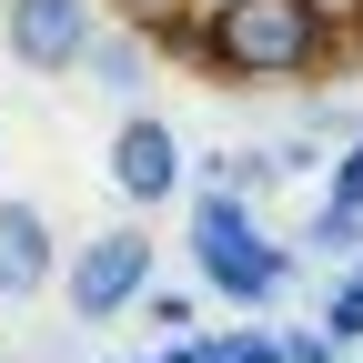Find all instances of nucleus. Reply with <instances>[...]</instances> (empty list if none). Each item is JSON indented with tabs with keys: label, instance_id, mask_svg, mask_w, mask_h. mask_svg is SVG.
<instances>
[{
	"label": "nucleus",
	"instance_id": "12",
	"mask_svg": "<svg viewBox=\"0 0 363 363\" xmlns=\"http://www.w3.org/2000/svg\"><path fill=\"white\" fill-rule=\"evenodd\" d=\"M313 11H323L333 30H353V21H363V0H313Z\"/></svg>",
	"mask_w": 363,
	"mask_h": 363
},
{
	"label": "nucleus",
	"instance_id": "7",
	"mask_svg": "<svg viewBox=\"0 0 363 363\" xmlns=\"http://www.w3.org/2000/svg\"><path fill=\"white\" fill-rule=\"evenodd\" d=\"M81 71L101 81V91H142V81H152V51H142V30H91Z\"/></svg>",
	"mask_w": 363,
	"mask_h": 363
},
{
	"label": "nucleus",
	"instance_id": "3",
	"mask_svg": "<svg viewBox=\"0 0 363 363\" xmlns=\"http://www.w3.org/2000/svg\"><path fill=\"white\" fill-rule=\"evenodd\" d=\"M91 0H11L0 11V40H11V61L30 71V81H61V71H81V51H91Z\"/></svg>",
	"mask_w": 363,
	"mask_h": 363
},
{
	"label": "nucleus",
	"instance_id": "5",
	"mask_svg": "<svg viewBox=\"0 0 363 363\" xmlns=\"http://www.w3.org/2000/svg\"><path fill=\"white\" fill-rule=\"evenodd\" d=\"M61 283V233L40 202H0V303H40Z\"/></svg>",
	"mask_w": 363,
	"mask_h": 363
},
{
	"label": "nucleus",
	"instance_id": "4",
	"mask_svg": "<svg viewBox=\"0 0 363 363\" xmlns=\"http://www.w3.org/2000/svg\"><path fill=\"white\" fill-rule=\"evenodd\" d=\"M111 192H121V202H142V212L182 192V142H172V121L131 111V121L111 131Z\"/></svg>",
	"mask_w": 363,
	"mask_h": 363
},
{
	"label": "nucleus",
	"instance_id": "6",
	"mask_svg": "<svg viewBox=\"0 0 363 363\" xmlns=\"http://www.w3.org/2000/svg\"><path fill=\"white\" fill-rule=\"evenodd\" d=\"M202 233H212V242H202V262H212V283H222V293L262 303L272 283H283V262L252 252V233H242V212H233V202H212V212H202Z\"/></svg>",
	"mask_w": 363,
	"mask_h": 363
},
{
	"label": "nucleus",
	"instance_id": "9",
	"mask_svg": "<svg viewBox=\"0 0 363 363\" xmlns=\"http://www.w3.org/2000/svg\"><path fill=\"white\" fill-rule=\"evenodd\" d=\"M333 202H343V212H363V142L333 162Z\"/></svg>",
	"mask_w": 363,
	"mask_h": 363
},
{
	"label": "nucleus",
	"instance_id": "1",
	"mask_svg": "<svg viewBox=\"0 0 363 363\" xmlns=\"http://www.w3.org/2000/svg\"><path fill=\"white\" fill-rule=\"evenodd\" d=\"M333 21L313 11V0H212L202 21V61L222 81H303L323 61Z\"/></svg>",
	"mask_w": 363,
	"mask_h": 363
},
{
	"label": "nucleus",
	"instance_id": "8",
	"mask_svg": "<svg viewBox=\"0 0 363 363\" xmlns=\"http://www.w3.org/2000/svg\"><path fill=\"white\" fill-rule=\"evenodd\" d=\"M323 333H333V343H363V283H343V293L323 303Z\"/></svg>",
	"mask_w": 363,
	"mask_h": 363
},
{
	"label": "nucleus",
	"instance_id": "10",
	"mask_svg": "<svg viewBox=\"0 0 363 363\" xmlns=\"http://www.w3.org/2000/svg\"><path fill=\"white\" fill-rule=\"evenodd\" d=\"M152 303V323H172V333H192V293H142Z\"/></svg>",
	"mask_w": 363,
	"mask_h": 363
},
{
	"label": "nucleus",
	"instance_id": "2",
	"mask_svg": "<svg viewBox=\"0 0 363 363\" xmlns=\"http://www.w3.org/2000/svg\"><path fill=\"white\" fill-rule=\"evenodd\" d=\"M152 233L142 222H111L101 242H81L71 262H61V303H71V323H121L131 303L152 293Z\"/></svg>",
	"mask_w": 363,
	"mask_h": 363
},
{
	"label": "nucleus",
	"instance_id": "11",
	"mask_svg": "<svg viewBox=\"0 0 363 363\" xmlns=\"http://www.w3.org/2000/svg\"><path fill=\"white\" fill-rule=\"evenodd\" d=\"M212 363H283V343H233V353H212Z\"/></svg>",
	"mask_w": 363,
	"mask_h": 363
}]
</instances>
